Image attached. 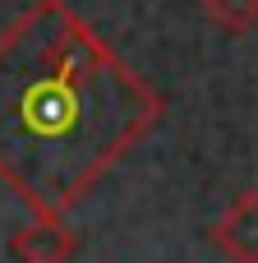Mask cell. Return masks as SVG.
<instances>
[{
	"instance_id": "6da1fadb",
	"label": "cell",
	"mask_w": 258,
	"mask_h": 263,
	"mask_svg": "<svg viewBox=\"0 0 258 263\" xmlns=\"http://www.w3.org/2000/svg\"><path fill=\"white\" fill-rule=\"evenodd\" d=\"M166 97L65 0L0 32V180L32 213H69L157 129Z\"/></svg>"
},
{
	"instance_id": "7a4b0ae2",
	"label": "cell",
	"mask_w": 258,
	"mask_h": 263,
	"mask_svg": "<svg viewBox=\"0 0 258 263\" xmlns=\"http://www.w3.org/2000/svg\"><path fill=\"white\" fill-rule=\"evenodd\" d=\"M9 254L18 263H69L78 254V236L69 231L65 213H37L9 236Z\"/></svg>"
},
{
	"instance_id": "3957f363",
	"label": "cell",
	"mask_w": 258,
	"mask_h": 263,
	"mask_svg": "<svg viewBox=\"0 0 258 263\" xmlns=\"http://www.w3.org/2000/svg\"><path fill=\"white\" fill-rule=\"evenodd\" d=\"M208 240L231 263H258V190H245L208 231Z\"/></svg>"
},
{
	"instance_id": "277c9868",
	"label": "cell",
	"mask_w": 258,
	"mask_h": 263,
	"mask_svg": "<svg viewBox=\"0 0 258 263\" xmlns=\"http://www.w3.org/2000/svg\"><path fill=\"white\" fill-rule=\"evenodd\" d=\"M203 14L231 37H245L249 28H258V0H203Z\"/></svg>"
}]
</instances>
